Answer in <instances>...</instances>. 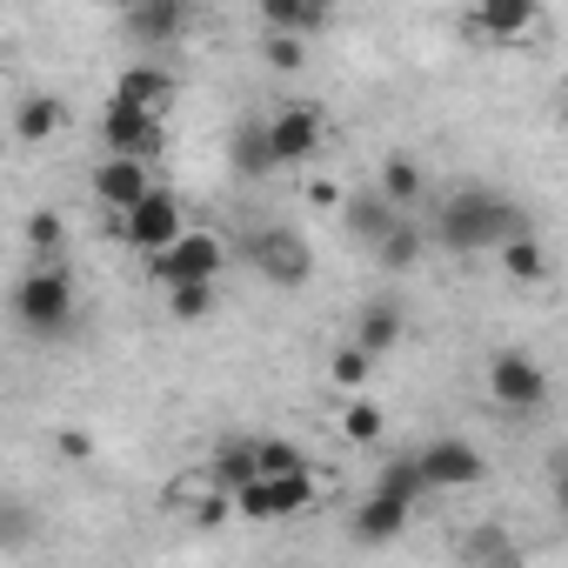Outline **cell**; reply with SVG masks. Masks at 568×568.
<instances>
[{
	"label": "cell",
	"mask_w": 568,
	"mask_h": 568,
	"mask_svg": "<svg viewBox=\"0 0 568 568\" xmlns=\"http://www.w3.org/2000/svg\"><path fill=\"white\" fill-rule=\"evenodd\" d=\"M61 128H68V108H61L54 94H28L21 114H14V141H21V148H41V141H54Z\"/></svg>",
	"instance_id": "e0dca14e"
},
{
	"label": "cell",
	"mask_w": 568,
	"mask_h": 568,
	"mask_svg": "<svg viewBox=\"0 0 568 568\" xmlns=\"http://www.w3.org/2000/svg\"><path fill=\"white\" fill-rule=\"evenodd\" d=\"M101 141H108V154H141V161H154V154L168 148V128H161V114H148V108H134V101H108V108H101Z\"/></svg>",
	"instance_id": "ba28073f"
},
{
	"label": "cell",
	"mask_w": 568,
	"mask_h": 568,
	"mask_svg": "<svg viewBox=\"0 0 568 568\" xmlns=\"http://www.w3.org/2000/svg\"><path fill=\"white\" fill-rule=\"evenodd\" d=\"M187 227H181V201L168 194V187H154V194H141L128 214H121V241L128 247H141V254H161V247H174Z\"/></svg>",
	"instance_id": "52a82bcc"
},
{
	"label": "cell",
	"mask_w": 568,
	"mask_h": 568,
	"mask_svg": "<svg viewBox=\"0 0 568 568\" xmlns=\"http://www.w3.org/2000/svg\"><path fill=\"white\" fill-rule=\"evenodd\" d=\"M254 475H261V442H227V448L214 455V481L241 488V481H254Z\"/></svg>",
	"instance_id": "603a6c76"
},
{
	"label": "cell",
	"mask_w": 568,
	"mask_h": 568,
	"mask_svg": "<svg viewBox=\"0 0 568 568\" xmlns=\"http://www.w3.org/2000/svg\"><path fill=\"white\" fill-rule=\"evenodd\" d=\"M342 214H348V234H355V241H368V247H382V241L402 227V214H395V201H388L382 187L348 194V207H342Z\"/></svg>",
	"instance_id": "5bb4252c"
},
{
	"label": "cell",
	"mask_w": 568,
	"mask_h": 568,
	"mask_svg": "<svg viewBox=\"0 0 568 568\" xmlns=\"http://www.w3.org/2000/svg\"><path fill=\"white\" fill-rule=\"evenodd\" d=\"M415 462H422V475H428L435 488H475V481L488 475L481 448H475V442H462V435H442V442H428Z\"/></svg>",
	"instance_id": "30bf717a"
},
{
	"label": "cell",
	"mask_w": 568,
	"mask_h": 568,
	"mask_svg": "<svg viewBox=\"0 0 568 568\" xmlns=\"http://www.w3.org/2000/svg\"><path fill=\"white\" fill-rule=\"evenodd\" d=\"M128 34L148 41V48H168L187 34V0H134L128 8Z\"/></svg>",
	"instance_id": "4fadbf2b"
},
{
	"label": "cell",
	"mask_w": 568,
	"mask_h": 568,
	"mask_svg": "<svg viewBox=\"0 0 568 568\" xmlns=\"http://www.w3.org/2000/svg\"><path fill=\"white\" fill-rule=\"evenodd\" d=\"M168 315L174 322H207L214 315V281H174V288H168Z\"/></svg>",
	"instance_id": "44dd1931"
},
{
	"label": "cell",
	"mask_w": 568,
	"mask_h": 568,
	"mask_svg": "<svg viewBox=\"0 0 568 568\" xmlns=\"http://www.w3.org/2000/svg\"><path fill=\"white\" fill-rule=\"evenodd\" d=\"M501 267H508L515 281H541V274H548V254H541L535 227H521V234H508V241H501Z\"/></svg>",
	"instance_id": "d6986e66"
},
{
	"label": "cell",
	"mask_w": 568,
	"mask_h": 568,
	"mask_svg": "<svg viewBox=\"0 0 568 568\" xmlns=\"http://www.w3.org/2000/svg\"><path fill=\"white\" fill-rule=\"evenodd\" d=\"M342 435H348V442H375V435H382V408H375V402H348V408H342Z\"/></svg>",
	"instance_id": "4dcf8cb0"
},
{
	"label": "cell",
	"mask_w": 568,
	"mask_h": 568,
	"mask_svg": "<svg viewBox=\"0 0 568 568\" xmlns=\"http://www.w3.org/2000/svg\"><path fill=\"white\" fill-rule=\"evenodd\" d=\"M555 508L568 515V455H555Z\"/></svg>",
	"instance_id": "836d02e7"
},
{
	"label": "cell",
	"mask_w": 568,
	"mask_h": 568,
	"mask_svg": "<svg viewBox=\"0 0 568 568\" xmlns=\"http://www.w3.org/2000/svg\"><path fill=\"white\" fill-rule=\"evenodd\" d=\"M408 508H415V501H402V495L375 488V495L355 508V541H395V535L408 528Z\"/></svg>",
	"instance_id": "9a60e30c"
},
{
	"label": "cell",
	"mask_w": 568,
	"mask_h": 568,
	"mask_svg": "<svg viewBox=\"0 0 568 568\" xmlns=\"http://www.w3.org/2000/svg\"><path fill=\"white\" fill-rule=\"evenodd\" d=\"M375 488H388V495H402V501H415V495H428V488H435V481H428V475H422V462H415V455H408V462H388V468H382V481H375Z\"/></svg>",
	"instance_id": "f1b7e54d"
},
{
	"label": "cell",
	"mask_w": 568,
	"mask_h": 568,
	"mask_svg": "<svg viewBox=\"0 0 568 568\" xmlns=\"http://www.w3.org/2000/svg\"><path fill=\"white\" fill-rule=\"evenodd\" d=\"M247 261H254V274L267 281V288H302V281L315 274V247L295 227H261V234H247Z\"/></svg>",
	"instance_id": "3957f363"
},
{
	"label": "cell",
	"mask_w": 568,
	"mask_h": 568,
	"mask_svg": "<svg viewBox=\"0 0 568 568\" xmlns=\"http://www.w3.org/2000/svg\"><path fill=\"white\" fill-rule=\"evenodd\" d=\"M488 395H495V408H508V415H535V408H548V375L535 368V355L495 348V362H488Z\"/></svg>",
	"instance_id": "5b68a950"
},
{
	"label": "cell",
	"mask_w": 568,
	"mask_h": 568,
	"mask_svg": "<svg viewBox=\"0 0 568 568\" xmlns=\"http://www.w3.org/2000/svg\"><path fill=\"white\" fill-rule=\"evenodd\" d=\"M521 227H528L521 207H515L508 194H495V187H455V194L442 201V214H435V241H442L448 254L501 247V241L521 234Z\"/></svg>",
	"instance_id": "6da1fadb"
},
{
	"label": "cell",
	"mask_w": 568,
	"mask_h": 568,
	"mask_svg": "<svg viewBox=\"0 0 568 568\" xmlns=\"http://www.w3.org/2000/svg\"><path fill=\"white\" fill-rule=\"evenodd\" d=\"M114 101H134V108H148V114H168V108H174V74H168V68H128V74L114 81Z\"/></svg>",
	"instance_id": "2e32d148"
},
{
	"label": "cell",
	"mask_w": 568,
	"mask_h": 568,
	"mask_svg": "<svg viewBox=\"0 0 568 568\" xmlns=\"http://www.w3.org/2000/svg\"><path fill=\"white\" fill-rule=\"evenodd\" d=\"M94 201L114 214V227H121V214L141 201V194H154V174H148V161L141 154H101V168H94Z\"/></svg>",
	"instance_id": "9c48e42d"
},
{
	"label": "cell",
	"mask_w": 568,
	"mask_h": 568,
	"mask_svg": "<svg viewBox=\"0 0 568 568\" xmlns=\"http://www.w3.org/2000/svg\"><path fill=\"white\" fill-rule=\"evenodd\" d=\"M261 61H267L274 74H295V68L308 61V48H302V34H288V28H267V34H261Z\"/></svg>",
	"instance_id": "4316f807"
},
{
	"label": "cell",
	"mask_w": 568,
	"mask_h": 568,
	"mask_svg": "<svg viewBox=\"0 0 568 568\" xmlns=\"http://www.w3.org/2000/svg\"><path fill=\"white\" fill-rule=\"evenodd\" d=\"M322 134H328L322 108H281V114L267 121V141H274V161H281V168L308 161V154L322 148Z\"/></svg>",
	"instance_id": "8fae6325"
},
{
	"label": "cell",
	"mask_w": 568,
	"mask_h": 568,
	"mask_svg": "<svg viewBox=\"0 0 568 568\" xmlns=\"http://www.w3.org/2000/svg\"><path fill=\"white\" fill-rule=\"evenodd\" d=\"M295 468H308V455H302V442H261V475H295Z\"/></svg>",
	"instance_id": "f546056e"
},
{
	"label": "cell",
	"mask_w": 568,
	"mask_h": 568,
	"mask_svg": "<svg viewBox=\"0 0 568 568\" xmlns=\"http://www.w3.org/2000/svg\"><path fill=\"white\" fill-rule=\"evenodd\" d=\"M375 362H382V355H368L362 342H348V348H335V362H328V382H335V388H368Z\"/></svg>",
	"instance_id": "484cf974"
},
{
	"label": "cell",
	"mask_w": 568,
	"mask_h": 568,
	"mask_svg": "<svg viewBox=\"0 0 568 568\" xmlns=\"http://www.w3.org/2000/svg\"><path fill=\"white\" fill-rule=\"evenodd\" d=\"M561 128H568V94H561Z\"/></svg>",
	"instance_id": "d590c367"
},
{
	"label": "cell",
	"mask_w": 568,
	"mask_h": 568,
	"mask_svg": "<svg viewBox=\"0 0 568 568\" xmlns=\"http://www.w3.org/2000/svg\"><path fill=\"white\" fill-rule=\"evenodd\" d=\"M14 315H21L28 335H48V342L74 322V281H68L61 261H41V267L21 281V288H14Z\"/></svg>",
	"instance_id": "7a4b0ae2"
},
{
	"label": "cell",
	"mask_w": 568,
	"mask_h": 568,
	"mask_svg": "<svg viewBox=\"0 0 568 568\" xmlns=\"http://www.w3.org/2000/svg\"><path fill=\"white\" fill-rule=\"evenodd\" d=\"M221 267H227V247L214 234H181L174 247L148 254L154 288H174V281H221Z\"/></svg>",
	"instance_id": "8992f818"
},
{
	"label": "cell",
	"mask_w": 568,
	"mask_h": 568,
	"mask_svg": "<svg viewBox=\"0 0 568 568\" xmlns=\"http://www.w3.org/2000/svg\"><path fill=\"white\" fill-rule=\"evenodd\" d=\"M535 21H541V0H475L468 34H488V41H521Z\"/></svg>",
	"instance_id": "7c38bea8"
},
{
	"label": "cell",
	"mask_w": 568,
	"mask_h": 568,
	"mask_svg": "<svg viewBox=\"0 0 568 568\" xmlns=\"http://www.w3.org/2000/svg\"><path fill=\"white\" fill-rule=\"evenodd\" d=\"M28 247H34L41 261H61V247H68V221H61L54 207H34V214H28Z\"/></svg>",
	"instance_id": "d4e9b609"
},
{
	"label": "cell",
	"mask_w": 568,
	"mask_h": 568,
	"mask_svg": "<svg viewBox=\"0 0 568 568\" xmlns=\"http://www.w3.org/2000/svg\"><path fill=\"white\" fill-rule=\"evenodd\" d=\"M61 455H74V462H88V455H94V442H88V435H74V428H68V435H61Z\"/></svg>",
	"instance_id": "d6a6232c"
},
{
	"label": "cell",
	"mask_w": 568,
	"mask_h": 568,
	"mask_svg": "<svg viewBox=\"0 0 568 568\" xmlns=\"http://www.w3.org/2000/svg\"><path fill=\"white\" fill-rule=\"evenodd\" d=\"M308 8H315V21H328V14L342 8V0H308Z\"/></svg>",
	"instance_id": "e575fe53"
},
{
	"label": "cell",
	"mask_w": 568,
	"mask_h": 568,
	"mask_svg": "<svg viewBox=\"0 0 568 568\" xmlns=\"http://www.w3.org/2000/svg\"><path fill=\"white\" fill-rule=\"evenodd\" d=\"M308 207H322V214H335V207H348V187L322 174V181H308Z\"/></svg>",
	"instance_id": "1f68e13d"
},
{
	"label": "cell",
	"mask_w": 568,
	"mask_h": 568,
	"mask_svg": "<svg viewBox=\"0 0 568 568\" xmlns=\"http://www.w3.org/2000/svg\"><path fill=\"white\" fill-rule=\"evenodd\" d=\"M254 14H261V28H288V34H308V28H322L308 0H254Z\"/></svg>",
	"instance_id": "cb8c5ba5"
},
{
	"label": "cell",
	"mask_w": 568,
	"mask_h": 568,
	"mask_svg": "<svg viewBox=\"0 0 568 568\" xmlns=\"http://www.w3.org/2000/svg\"><path fill=\"white\" fill-rule=\"evenodd\" d=\"M234 168H241V174H267V168H281L267 128H241V134H234Z\"/></svg>",
	"instance_id": "83f0119b"
},
{
	"label": "cell",
	"mask_w": 568,
	"mask_h": 568,
	"mask_svg": "<svg viewBox=\"0 0 568 568\" xmlns=\"http://www.w3.org/2000/svg\"><path fill=\"white\" fill-rule=\"evenodd\" d=\"M355 342H362L368 355H395V342H402V308H395V302H368L362 322H355Z\"/></svg>",
	"instance_id": "ac0fdd59"
},
{
	"label": "cell",
	"mask_w": 568,
	"mask_h": 568,
	"mask_svg": "<svg viewBox=\"0 0 568 568\" xmlns=\"http://www.w3.org/2000/svg\"><path fill=\"white\" fill-rule=\"evenodd\" d=\"M422 247H428V234H422V227H408V221H402V227H395V234H388V241H382V247H375V261H382V267H388V274H408V267H415V261H422Z\"/></svg>",
	"instance_id": "7402d4cb"
},
{
	"label": "cell",
	"mask_w": 568,
	"mask_h": 568,
	"mask_svg": "<svg viewBox=\"0 0 568 568\" xmlns=\"http://www.w3.org/2000/svg\"><path fill=\"white\" fill-rule=\"evenodd\" d=\"M234 508L247 521H288V515L315 508V475L308 468H295V475H254V481L234 488Z\"/></svg>",
	"instance_id": "277c9868"
},
{
	"label": "cell",
	"mask_w": 568,
	"mask_h": 568,
	"mask_svg": "<svg viewBox=\"0 0 568 568\" xmlns=\"http://www.w3.org/2000/svg\"><path fill=\"white\" fill-rule=\"evenodd\" d=\"M375 187H382V194H388L395 207H408V201H422V187H428V181H422V168H415L408 154H388V161H382V181H375Z\"/></svg>",
	"instance_id": "ffe728a7"
}]
</instances>
